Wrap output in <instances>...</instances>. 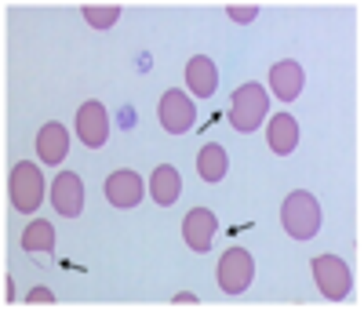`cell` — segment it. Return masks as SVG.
I'll return each mask as SVG.
<instances>
[{
    "label": "cell",
    "mask_w": 364,
    "mask_h": 309,
    "mask_svg": "<svg viewBox=\"0 0 364 309\" xmlns=\"http://www.w3.org/2000/svg\"><path fill=\"white\" fill-rule=\"evenodd\" d=\"M146 197V185L132 168H120L106 178V200L113 207H139V200Z\"/></svg>",
    "instance_id": "obj_8"
},
{
    "label": "cell",
    "mask_w": 364,
    "mask_h": 309,
    "mask_svg": "<svg viewBox=\"0 0 364 309\" xmlns=\"http://www.w3.org/2000/svg\"><path fill=\"white\" fill-rule=\"evenodd\" d=\"M157 120H161V128L168 135H186L197 124V106H193V99L186 95V91L171 87V91H164V99L157 106Z\"/></svg>",
    "instance_id": "obj_5"
},
{
    "label": "cell",
    "mask_w": 364,
    "mask_h": 309,
    "mask_svg": "<svg viewBox=\"0 0 364 309\" xmlns=\"http://www.w3.org/2000/svg\"><path fill=\"white\" fill-rule=\"evenodd\" d=\"M51 204L58 215H66V219H77L84 211V185H80V175L73 171H58L55 185H51Z\"/></svg>",
    "instance_id": "obj_9"
},
{
    "label": "cell",
    "mask_w": 364,
    "mask_h": 309,
    "mask_svg": "<svg viewBox=\"0 0 364 309\" xmlns=\"http://www.w3.org/2000/svg\"><path fill=\"white\" fill-rule=\"evenodd\" d=\"M26 302H33V305H51V302H55V291H51V288H33Z\"/></svg>",
    "instance_id": "obj_20"
},
{
    "label": "cell",
    "mask_w": 364,
    "mask_h": 309,
    "mask_svg": "<svg viewBox=\"0 0 364 309\" xmlns=\"http://www.w3.org/2000/svg\"><path fill=\"white\" fill-rule=\"evenodd\" d=\"M219 288L226 295H245L248 284H252V276H255V259L245 251V247H230V251L219 259Z\"/></svg>",
    "instance_id": "obj_6"
},
{
    "label": "cell",
    "mask_w": 364,
    "mask_h": 309,
    "mask_svg": "<svg viewBox=\"0 0 364 309\" xmlns=\"http://www.w3.org/2000/svg\"><path fill=\"white\" fill-rule=\"evenodd\" d=\"M186 84L197 99H211L215 95V87H219V70H215V62H211L208 55H193L186 62Z\"/></svg>",
    "instance_id": "obj_13"
},
{
    "label": "cell",
    "mask_w": 364,
    "mask_h": 309,
    "mask_svg": "<svg viewBox=\"0 0 364 309\" xmlns=\"http://www.w3.org/2000/svg\"><path fill=\"white\" fill-rule=\"evenodd\" d=\"M266 142L277 157H288V153L299 149V120L291 113H277L269 116V128H266Z\"/></svg>",
    "instance_id": "obj_12"
},
{
    "label": "cell",
    "mask_w": 364,
    "mask_h": 309,
    "mask_svg": "<svg viewBox=\"0 0 364 309\" xmlns=\"http://www.w3.org/2000/svg\"><path fill=\"white\" fill-rule=\"evenodd\" d=\"M171 302H175V305H197V295H190V291H178Z\"/></svg>",
    "instance_id": "obj_21"
},
{
    "label": "cell",
    "mask_w": 364,
    "mask_h": 309,
    "mask_svg": "<svg viewBox=\"0 0 364 309\" xmlns=\"http://www.w3.org/2000/svg\"><path fill=\"white\" fill-rule=\"evenodd\" d=\"M149 193H154V204L171 207V204L178 200V193H182V175H178V168H171V164L154 168V175H149Z\"/></svg>",
    "instance_id": "obj_15"
},
{
    "label": "cell",
    "mask_w": 364,
    "mask_h": 309,
    "mask_svg": "<svg viewBox=\"0 0 364 309\" xmlns=\"http://www.w3.org/2000/svg\"><path fill=\"white\" fill-rule=\"evenodd\" d=\"M302 84H306V73H302V66H299L295 58H284V62H277V66L269 70V91H273L281 102L299 99Z\"/></svg>",
    "instance_id": "obj_11"
},
{
    "label": "cell",
    "mask_w": 364,
    "mask_h": 309,
    "mask_svg": "<svg viewBox=\"0 0 364 309\" xmlns=\"http://www.w3.org/2000/svg\"><path fill=\"white\" fill-rule=\"evenodd\" d=\"M84 18H87V26H91V29H109V26H117L120 8H117V4H106V8L87 4V8H84Z\"/></svg>",
    "instance_id": "obj_18"
},
{
    "label": "cell",
    "mask_w": 364,
    "mask_h": 309,
    "mask_svg": "<svg viewBox=\"0 0 364 309\" xmlns=\"http://www.w3.org/2000/svg\"><path fill=\"white\" fill-rule=\"evenodd\" d=\"M8 193H11L15 211L37 215V207L44 200V175H41V168L33 161H18L11 168V178H8Z\"/></svg>",
    "instance_id": "obj_3"
},
{
    "label": "cell",
    "mask_w": 364,
    "mask_h": 309,
    "mask_svg": "<svg viewBox=\"0 0 364 309\" xmlns=\"http://www.w3.org/2000/svg\"><path fill=\"white\" fill-rule=\"evenodd\" d=\"M269 113V95H266V87L262 84H240L233 91V99H230V128L240 131V135H248L255 128H262V120Z\"/></svg>",
    "instance_id": "obj_1"
},
{
    "label": "cell",
    "mask_w": 364,
    "mask_h": 309,
    "mask_svg": "<svg viewBox=\"0 0 364 309\" xmlns=\"http://www.w3.org/2000/svg\"><path fill=\"white\" fill-rule=\"evenodd\" d=\"M197 171H200V178H204L208 185L223 182V178H226V171H230V157H226V149H223L219 142H208V146L200 149V157H197Z\"/></svg>",
    "instance_id": "obj_16"
},
{
    "label": "cell",
    "mask_w": 364,
    "mask_h": 309,
    "mask_svg": "<svg viewBox=\"0 0 364 309\" xmlns=\"http://www.w3.org/2000/svg\"><path fill=\"white\" fill-rule=\"evenodd\" d=\"M281 222H284L288 237H295V240L317 237V229H321V204H317V197L306 193V190L288 193L284 204H281Z\"/></svg>",
    "instance_id": "obj_2"
},
{
    "label": "cell",
    "mask_w": 364,
    "mask_h": 309,
    "mask_svg": "<svg viewBox=\"0 0 364 309\" xmlns=\"http://www.w3.org/2000/svg\"><path fill=\"white\" fill-rule=\"evenodd\" d=\"M314 281H317V288H321V295L328 302H343L353 291L350 266L339 255H317L314 259Z\"/></svg>",
    "instance_id": "obj_4"
},
{
    "label": "cell",
    "mask_w": 364,
    "mask_h": 309,
    "mask_svg": "<svg viewBox=\"0 0 364 309\" xmlns=\"http://www.w3.org/2000/svg\"><path fill=\"white\" fill-rule=\"evenodd\" d=\"M70 153V135L63 124H44L37 135V157L44 164H63V157Z\"/></svg>",
    "instance_id": "obj_14"
},
{
    "label": "cell",
    "mask_w": 364,
    "mask_h": 309,
    "mask_svg": "<svg viewBox=\"0 0 364 309\" xmlns=\"http://www.w3.org/2000/svg\"><path fill=\"white\" fill-rule=\"evenodd\" d=\"M22 247H26V251H51V247H55V226L48 222V219H33V222H29L26 229H22Z\"/></svg>",
    "instance_id": "obj_17"
},
{
    "label": "cell",
    "mask_w": 364,
    "mask_h": 309,
    "mask_svg": "<svg viewBox=\"0 0 364 309\" xmlns=\"http://www.w3.org/2000/svg\"><path fill=\"white\" fill-rule=\"evenodd\" d=\"M4 298L15 302V284H11V276H8V284H4Z\"/></svg>",
    "instance_id": "obj_22"
},
{
    "label": "cell",
    "mask_w": 364,
    "mask_h": 309,
    "mask_svg": "<svg viewBox=\"0 0 364 309\" xmlns=\"http://www.w3.org/2000/svg\"><path fill=\"white\" fill-rule=\"evenodd\" d=\"M77 135H80V142L87 149H99L109 139V113H106L102 102L91 99V102H84L77 109Z\"/></svg>",
    "instance_id": "obj_7"
},
{
    "label": "cell",
    "mask_w": 364,
    "mask_h": 309,
    "mask_svg": "<svg viewBox=\"0 0 364 309\" xmlns=\"http://www.w3.org/2000/svg\"><path fill=\"white\" fill-rule=\"evenodd\" d=\"M215 229H219V219H215V215H211L208 207H193V211L186 215V222H182V237H186V244L193 247L197 255L211 251Z\"/></svg>",
    "instance_id": "obj_10"
},
{
    "label": "cell",
    "mask_w": 364,
    "mask_h": 309,
    "mask_svg": "<svg viewBox=\"0 0 364 309\" xmlns=\"http://www.w3.org/2000/svg\"><path fill=\"white\" fill-rule=\"evenodd\" d=\"M226 11H230L233 22H255V15H259V8H252V4H245V8L233 4V8H226Z\"/></svg>",
    "instance_id": "obj_19"
}]
</instances>
